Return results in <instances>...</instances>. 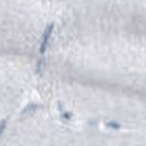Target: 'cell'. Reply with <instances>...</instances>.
I'll return each instance as SVG.
<instances>
[{
  "mask_svg": "<svg viewBox=\"0 0 146 146\" xmlns=\"http://www.w3.org/2000/svg\"><path fill=\"white\" fill-rule=\"evenodd\" d=\"M5 127H6V121L1 122V124H0V136H1V134L3 133V131H5Z\"/></svg>",
  "mask_w": 146,
  "mask_h": 146,
  "instance_id": "cell-1",
  "label": "cell"
}]
</instances>
